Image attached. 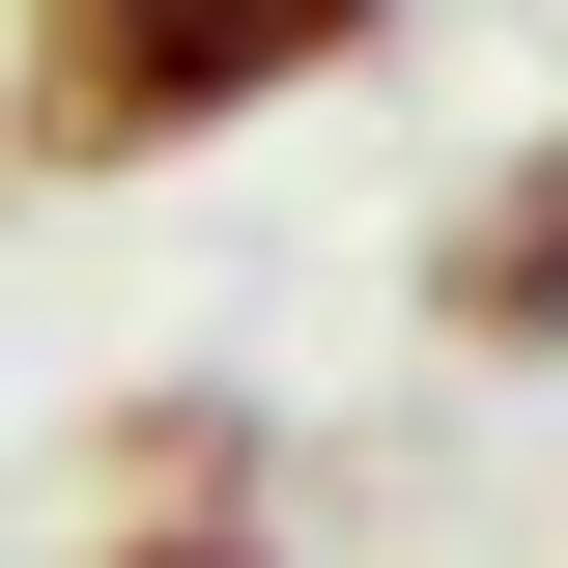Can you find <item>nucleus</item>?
Masks as SVG:
<instances>
[{"instance_id":"obj_1","label":"nucleus","mask_w":568,"mask_h":568,"mask_svg":"<svg viewBox=\"0 0 568 568\" xmlns=\"http://www.w3.org/2000/svg\"><path fill=\"white\" fill-rule=\"evenodd\" d=\"M342 58H398V0H0V200H114L227 114H313Z\"/></svg>"},{"instance_id":"obj_2","label":"nucleus","mask_w":568,"mask_h":568,"mask_svg":"<svg viewBox=\"0 0 568 568\" xmlns=\"http://www.w3.org/2000/svg\"><path fill=\"white\" fill-rule=\"evenodd\" d=\"M426 342H455V369H568V114L455 171V227H426Z\"/></svg>"},{"instance_id":"obj_3","label":"nucleus","mask_w":568,"mask_h":568,"mask_svg":"<svg viewBox=\"0 0 568 568\" xmlns=\"http://www.w3.org/2000/svg\"><path fill=\"white\" fill-rule=\"evenodd\" d=\"M114 511H256V398H142L114 426Z\"/></svg>"},{"instance_id":"obj_4","label":"nucleus","mask_w":568,"mask_h":568,"mask_svg":"<svg viewBox=\"0 0 568 568\" xmlns=\"http://www.w3.org/2000/svg\"><path fill=\"white\" fill-rule=\"evenodd\" d=\"M85 568H313L284 511H85Z\"/></svg>"}]
</instances>
